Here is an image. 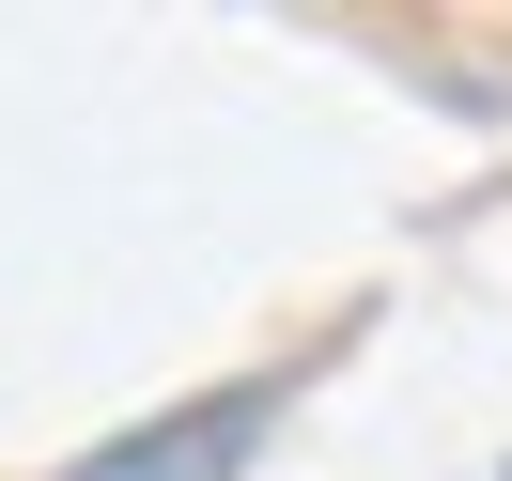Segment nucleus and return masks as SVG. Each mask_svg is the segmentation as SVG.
Here are the masks:
<instances>
[{
  "label": "nucleus",
  "mask_w": 512,
  "mask_h": 481,
  "mask_svg": "<svg viewBox=\"0 0 512 481\" xmlns=\"http://www.w3.org/2000/svg\"><path fill=\"white\" fill-rule=\"evenodd\" d=\"M280 404H295V373H233V388H202V404L140 419V435L78 450L63 481H249V466H264V435H280Z\"/></svg>",
  "instance_id": "obj_1"
}]
</instances>
